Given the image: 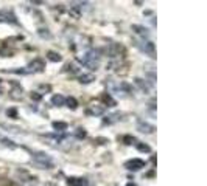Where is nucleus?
Returning <instances> with one entry per match:
<instances>
[{"mask_svg": "<svg viewBox=\"0 0 207 186\" xmlns=\"http://www.w3.org/2000/svg\"><path fill=\"white\" fill-rule=\"evenodd\" d=\"M80 62L86 65L87 68H90V70H97L98 68V64H100V56H98V51H89V53H86L83 57H80Z\"/></svg>", "mask_w": 207, "mask_h": 186, "instance_id": "nucleus-1", "label": "nucleus"}, {"mask_svg": "<svg viewBox=\"0 0 207 186\" xmlns=\"http://www.w3.org/2000/svg\"><path fill=\"white\" fill-rule=\"evenodd\" d=\"M33 160L34 163L42 168V169H50L53 168V160L47 155V154H42V152H38V154H33Z\"/></svg>", "mask_w": 207, "mask_h": 186, "instance_id": "nucleus-2", "label": "nucleus"}, {"mask_svg": "<svg viewBox=\"0 0 207 186\" xmlns=\"http://www.w3.org/2000/svg\"><path fill=\"white\" fill-rule=\"evenodd\" d=\"M125 168L129 169V171H139L142 168H145V161L140 160V158H134V160H129L125 163Z\"/></svg>", "mask_w": 207, "mask_h": 186, "instance_id": "nucleus-3", "label": "nucleus"}, {"mask_svg": "<svg viewBox=\"0 0 207 186\" xmlns=\"http://www.w3.org/2000/svg\"><path fill=\"white\" fill-rule=\"evenodd\" d=\"M44 61L42 59H34L31 64H30V71H42L44 70Z\"/></svg>", "mask_w": 207, "mask_h": 186, "instance_id": "nucleus-4", "label": "nucleus"}, {"mask_svg": "<svg viewBox=\"0 0 207 186\" xmlns=\"http://www.w3.org/2000/svg\"><path fill=\"white\" fill-rule=\"evenodd\" d=\"M69 186H87V180L86 179H77V177H72L67 180Z\"/></svg>", "mask_w": 207, "mask_h": 186, "instance_id": "nucleus-5", "label": "nucleus"}, {"mask_svg": "<svg viewBox=\"0 0 207 186\" xmlns=\"http://www.w3.org/2000/svg\"><path fill=\"white\" fill-rule=\"evenodd\" d=\"M139 130L140 132H143V134H151L153 130H154V127L151 126V124H148V123H143V121H139Z\"/></svg>", "mask_w": 207, "mask_h": 186, "instance_id": "nucleus-6", "label": "nucleus"}, {"mask_svg": "<svg viewBox=\"0 0 207 186\" xmlns=\"http://www.w3.org/2000/svg\"><path fill=\"white\" fill-rule=\"evenodd\" d=\"M64 102H66V98L62 95H55L51 98V104L53 105H64Z\"/></svg>", "mask_w": 207, "mask_h": 186, "instance_id": "nucleus-7", "label": "nucleus"}, {"mask_svg": "<svg viewBox=\"0 0 207 186\" xmlns=\"http://www.w3.org/2000/svg\"><path fill=\"white\" fill-rule=\"evenodd\" d=\"M47 57H48L51 62H59V61H61V54H59V53H55V51H48V53H47Z\"/></svg>", "mask_w": 207, "mask_h": 186, "instance_id": "nucleus-8", "label": "nucleus"}, {"mask_svg": "<svg viewBox=\"0 0 207 186\" xmlns=\"http://www.w3.org/2000/svg\"><path fill=\"white\" fill-rule=\"evenodd\" d=\"M103 112H104V107H95V105H92V109L87 110V115H101Z\"/></svg>", "mask_w": 207, "mask_h": 186, "instance_id": "nucleus-9", "label": "nucleus"}, {"mask_svg": "<svg viewBox=\"0 0 207 186\" xmlns=\"http://www.w3.org/2000/svg\"><path fill=\"white\" fill-rule=\"evenodd\" d=\"M132 30H135V33H137V34H140V36H143V37H145V36H148V30H146V28H143V27L134 25V27H132Z\"/></svg>", "mask_w": 207, "mask_h": 186, "instance_id": "nucleus-10", "label": "nucleus"}, {"mask_svg": "<svg viewBox=\"0 0 207 186\" xmlns=\"http://www.w3.org/2000/svg\"><path fill=\"white\" fill-rule=\"evenodd\" d=\"M53 129H56V130H59V132H62V130H66V129H67V123H61V121H55V123H53Z\"/></svg>", "mask_w": 207, "mask_h": 186, "instance_id": "nucleus-11", "label": "nucleus"}, {"mask_svg": "<svg viewBox=\"0 0 207 186\" xmlns=\"http://www.w3.org/2000/svg\"><path fill=\"white\" fill-rule=\"evenodd\" d=\"M93 79H95L93 75H81V76H80V82H83V84H89V82H92Z\"/></svg>", "mask_w": 207, "mask_h": 186, "instance_id": "nucleus-12", "label": "nucleus"}, {"mask_svg": "<svg viewBox=\"0 0 207 186\" xmlns=\"http://www.w3.org/2000/svg\"><path fill=\"white\" fill-rule=\"evenodd\" d=\"M143 50H145L146 53H150V54L153 56V54H154V44H153V42H150V41H148V42H145V45H143Z\"/></svg>", "mask_w": 207, "mask_h": 186, "instance_id": "nucleus-13", "label": "nucleus"}, {"mask_svg": "<svg viewBox=\"0 0 207 186\" xmlns=\"http://www.w3.org/2000/svg\"><path fill=\"white\" fill-rule=\"evenodd\" d=\"M66 102L69 104V107H70V109H77V107H78V102H77V99H75L73 96L67 98V99H66Z\"/></svg>", "mask_w": 207, "mask_h": 186, "instance_id": "nucleus-14", "label": "nucleus"}, {"mask_svg": "<svg viewBox=\"0 0 207 186\" xmlns=\"http://www.w3.org/2000/svg\"><path fill=\"white\" fill-rule=\"evenodd\" d=\"M101 99H103L106 104H111L109 107H114V105H115V101H114V99H112L109 95H103V96H101Z\"/></svg>", "mask_w": 207, "mask_h": 186, "instance_id": "nucleus-15", "label": "nucleus"}, {"mask_svg": "<svg viewBox=\"0 0 207 186\" xmlns=\"http://www.w3.org/2000/svg\"><path fill=\"white\" fill-rule=\"evenodd\" d=\"M137 149H139L140 152H151V147L146 146V144H137Z\"/></svg>", "mask_w": 207, "mask_h": 186, "instance_id": "nucleus-16", "label": "nucleus"}, {"mask_svg": "<svg viewBox=\"0 0 207 186\" xmlns=\"http://www.w3.org/2000/svg\"><path fill=\"white\" fill-rule=\"evenodd\" d=\"M123 141H125V144H134L135 143V138L131 137V135H126V137H123Z\"/></svg>", "mask_w": 207, "mask_h": 186, "instance_id": "nucleus-17", "label": "nucleus"}, {"mask_svg": "<svg viewBox=\"0 0 207 186\" xmlns=\"http://www.w3.org/2000/svg\"><path fill=\"white\" fill-rule=\"evenodd\" d=\"M135 84H137V86H139V87H140L143 92H146V90H148L146 84H143V82H142V79H135Z\"/></svg>", "mask_w": 207, "mask_h": 186, "instance_id": "nucleus-18", "label": "nucleus"}, {"mask_svg": "<svg viewBox=\"0 0 207 186\" xmlns=\"http://www.w3.org/2000/svg\"><path fill=\"white\" fill-rule=\"evenodd\" d=\"M70 14H72V16H75V17H80V11H78V8H77V6H73V8L70 9Z\"/></svg>", "mask_w": 207, "mask_h": 186, "instance_id": "nucleus-19", "label": "nucleus"}, {"mask_svg": "<svg viewBox=\"0 0 207 186\" xmlns=\"http://www.w3.org/2000/svg\"><path fill=\"white\" fill-rule=\"evenodd\" d=\"M31 98H33L34 101H39V99H41V95L38 92H34V93H31Z\"/></svg>", "mask_w": 207, "mask_h": 186, "instance_id": "nucleus-20", "label": "nucleus"}, {"mask_svg": "<svg viewBox=\"0 0 207 186\" xmlns=\"http://www.w3.org/2000/svg\"><path fill=\"white\" fill-rule=\"evenodd\" d=\"M78 130H80V132L77 134V137H78V138H84V137H86V132H84L83 129H78Z\"/></svg>", "mask_w": 207, "mask_h": 186, "instance_id": "nucleus-21", "label": "nucleus"}, {"mask_svg": "<svg viewBox=\"0 0 207 186\" xmlns=\"http://www.w3.org/2000/svg\"><path fill=\"white\" fill-rule=\"evenodd\" d=\"M6 113H8L9 116H13V118H16V110H14V109H9V110H8Z\"/></svg>", "mask_w": 207, "mask_h": 186, "instance_id": "nucleus-22", "label": "nucleus"}, {"mask_svg": "<svg viewBox=\"0 0 207 186\" xmlns=\"http://www.w3.org/2000/svg\"><path fill=\"white\" fill-rule=\"evenodd\" d=\"M128 186H134V185H128Z\"/></svg>", "mask_w": 207, "mask_h": 186, "instance_id": "nucleus-23", "label": "nucleus"}]
</instances>
